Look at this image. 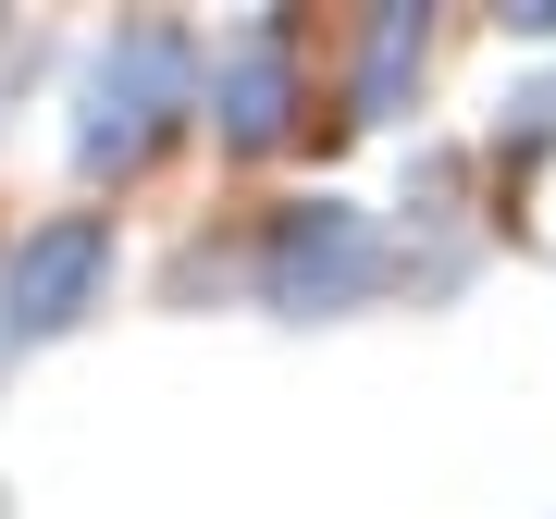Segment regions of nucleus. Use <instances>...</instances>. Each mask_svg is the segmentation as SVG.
Returning a JSON list of instances; mask_svg holds the SVG:
<instances>
[{
  "label": "nucleus",
  "instance_id": "4",
  "mask_svg": "<svg viewBox=\"0 0 556 519\" xmlns=\"http://www.w3.org/2000/svg\"><path fill=\"white\" fill-rule=\"evenodd\" d=\"M298 100L309 87H298V38H285V25H236V38L211 50V137L236 161L298 137Z\"/></svg>",
  "mask_w": 556,
  "mask_h": 519
},
{
  "label": "nucleus",
  "instance_id": "2",
  "mask_svg": "<svg viewBox=\"0 0 556 519\" xmlns=\"http://www.w3.org/2000/svg\"><path fill=\"white\" fill-rule=\"evenodd\" d=\"M396 284V236H383L358 199H285L248 248V298L273 321H346Z\"/></svg>",
  "mask_w": 556,
  "mask_h": 519
},
{
  "label": "nucleus",
  "instance_id": "1",
  "mask_svg": "<svg viewBox=\"0 0 556 519\" xmlns=\"http://www.w3.org/2000/svg\"><path fill=\"white\" fill-rule=\"evenodd\" d=\"M211 112V50L186 25H112L100 62H87V100H75V161L87 174H137L149 149H174V124Z\"/></svg>",
  "mask_w": 556,
  "mask_h": 519
},
{
  "label": "nucleus",
  "instance_id": "5",
  "mask_svg": "<svg viewBox=\"0 0 556 519\" xmlns=\"http://www.w3.org/2000/svg\"><path fill=\"white\" fill-rule=\"evenodd\" d=\"M420 62H433V13H371L358 25V62H346V124H396Z\"/></svg>",
  "mask_w": 556,
  "mask_h": 519
},
{
  "label": "nucleus",
  "instance_id": "6",
  "mask_svg": "<svg viewBox=\"0 0 556 519\" xmlns=\"http://www.w3.org/2000/svg\"><path fill=\"white\" fill-rule=\"evenodd\" d=\"M495 161H507V174L556 161V75H519V87H507V112H495Z\"/></svg>",
  "mask_w": 556,
  "mask_h": 519
},
{
  "label": "nucleus",
  "instance_id": "3",
  "mask_svg": "<svg viewBox=\"0 0 556 519\" xmlns=\"http://www.w3.org/2000/svg\"><path fill=\"white\" fill-rule=\"evenodd\" d=\"M112 298V211H62L0 260V346H50Z\"/></svg>",
  "mask_w": 556,
  "mask_h": 519
}]
</instances>
